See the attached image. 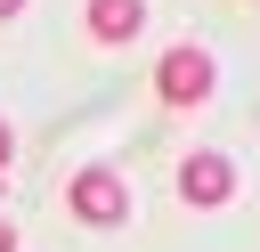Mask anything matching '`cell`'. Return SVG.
<instances>
[{"instance_id": "6da1fadb", "label": "cell", "mask_w": 260, "mask_h": 252, "mask_svg": "<svg viewBox=\"0 0 260 252\" xmlns=\"http://www.w3.org/2000/svg\"><path fill=\"white\" fill-rule=\"evenodd\" d=\"M211 89H219V65H211L203 41H171V49L154 57V98H162L171 114H195Z\"/></svg>"}, {"instance_id": "277c9868", "label": "cell", "mask_w": 260, "mask_h": 252, "mask_svg": "<svg viewBox=\"0 0 260 252\" xmlns=\"http://www.w3.org/2000/svg\"><path fill=\"white\" fill-rule=\"evenodd\" d=\"M81 33H89L98 49H122V41L146 33V0H89V8H81Z\"/></svg>"}, {"instance_id": "5b68a950", "label": "cell", "mask_w": 260, "mask_h": 252, "mask_svg": "<svg viewBox=\"0 0 260 252\" xmlns=\"http://www.w3.org/2000/svg\"><path fill=\"white\" fill-rule=\"evenodd\" d=\"M8 163H16V130L0 122V179H8Z\"/></svg>"}, {"instance_id": "8992f818", "label": "cell", "mask_w": 260, "mask_h": 252, "mask_svg": "<svg viewBox=\"0 0 260 252\" xmlns=\"http://www.w3.org/2000/svg\"><path fill=\"white\" fill-rule=\"evenodd\" d=\"M0 252H16V219H0Z\"/></svg>"}, {"instance_id": "52a82bcc", "label": "cell", "mask_w": 260, "mask_h": 252, "mask_svg": "<svg viewBox=\"0 0 260 252\" xmlns=\"http://www.w3.org/2000/svg\"><path fill=\"white\" fill-rule=\"evenodd\" d=\"M8 16H24V0H0V24H8Z\"/></svg>"}, {"instance_id": "7a4b0ae2", "label": "cell", "mask_w": 260, "mask_h": 252, "mask_svg": "<svg viewBox=\"0 0 260 252\" xmlns=\"http://www.w3.org/2000/svg\"><path fill=\"white\" fill-rule=\"evenodd\" d=\"M65 211H73L81 228H122V219H130L122 171H114V163H81V171L65 179Z\"/></svg>"}, {"instance_id": "3957f363", "label": "cell", "mask_w": 260, "mask_h": 252, "mask_svg": "<svg viewBox=\"0 0 260 252\" xmlns=\"http://www.w3.org/2000/svg\"><path fill=\"white\" fill-rule=\"evenodd\" d=\"M179 203H187V211H219V203H236V163L211 154V146H195V154L179 163Z\"/></svg>"}]
</instances>
